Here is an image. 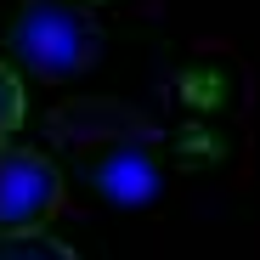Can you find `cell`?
<instances>
[{
  "mask_svg": "<svg viewBox=\"0 0 260 260\" xmlns=\"http://www.w3.org/2000/svg\"><path fill=\"white\" fill-rule=\"evenodd\" d=\"M12 51L40 79H79L102 51V28L85 0H23L12 17Z\"/></svg>",
  "mask_w": 260,
  "mask_h": 260,
  "instance_id": "obj_1",
  "label": "cell"
},
{
  "mask_svg": "<svg viewBox=\"0 0 260 260\" xmlns=\"http://www.w3.org/2000/svg\"><path fill=\"white\" fill-rule=\"evenodd\" d=\"M62 198H68V181L46 153L17 147V142L0 147V238L46 232L57 221Z\"/></svg>",
  "mask_w": 260,
  "mask_h": 260,
  "instance_id": "obj_2",
  "label": "cell"
},
{
  "mask_svg": "<svg viewBox=\"0 0 260 260\" xmlns=\"http://www.w3.org/2000/svg\"><path fill=\"white\" fill-rule=\"evenodd\" d=\"M28 119V91H23V74L12 62H0V147H6Z\"/></svg>",
  "mask_w": 260,
  "mask_h": 260,
  "instance_id": "obj_3",
  "label": "cell"
},
{
  "mask_svg": "<svg viewBox=\"0 0 260 260\" xmlns=\"http://www.w3.org/2000/svg\"><path fill=\"white\" fill-rule=\"evenodd\" d=\"M0 260H79V254L51 232H23V238H0Z\"/></svg>",
  "mask_w": 260,
  "mask_h": 260,
  "instance_id": "obj_4",
  "label": "cell"
},
{
  "mask_svg": "<svg viewBox=\"0 0 260 260\" xmlns=\"http://www.w3.org/2000/svg\"><path fill=\"white\" fill-rule=\"evenodd\" d=\"M85 6H108V0H85Z\"/></svg>",
  "mask_w": 260,
  "mask_h": 260,
  "instance_id": "obj_5",
  "label": "cell"
}]
</instances>
